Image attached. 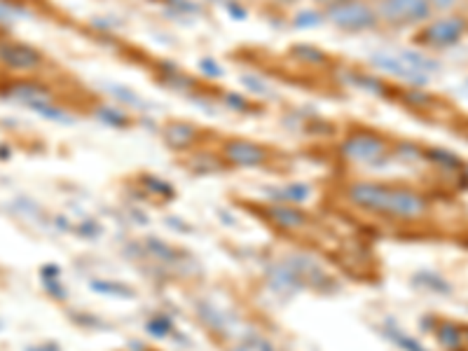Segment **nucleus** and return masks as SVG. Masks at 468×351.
I'll list each match as a JSON object with an SVG mask.
<instances>
[{"label": "nucleus", "instance_id": "obj_4", "mask_svg": "<svg viewBox=\"0 0 468 351\" xmlns=\"http://www.w3.org/2000/svg\"><path fill=\"white\" fill-rule=\"evenodd\" d=\"M466 33V21L454 14H440L438 19H431L424 23L419 31L417 40L424 47H434V50H447V47L457 45Z\"/></svg>", "mask_w": 468, "mask_h": 351}, {"label": "nucleus", "instance_id": "obj_15", "mask_svg": "<svg viewBox=\"0 0 468 351\" xmlns=\"http://www.w3.org/2000/svg\"><path fill=\"white\" fill-rule=\"evenodd\" d=\"M461 0H429L431 10H434V14H452L454 8H459Z\"/></svg>", "mask_w": 468, "mask_h": 351}, {"label": "nucleus", "instance_id": "obj_19", "mask_svg": "<svg viewBox=\"0 0 468 351\" xmlns=\"http://www.w3.org/2000/svg\"><path fill=\"white\" fill-rule=\"evenodd\" d=\"M274 5H281V8H290V5H298L300 0H272Z\"/></svg>", "mask_w": 468, "mask_h": 351}, {"label": "nucleus", "instance_id": "obj_7", "mask_svg": "<svg viewBox=\"0 0 468 351\" xmlns=\"http://www.w3.org/2000/svg\"><path fill=\"white\" fill-rule=\"evenodd\" d=\"M0 61L14 70H33L43 63V57L23 43H0Z\"/></svg>", "mask_w": 468, "mask_h": 351}, {"label": "nucleus", "instance_id": "obj_17", "mask_svg": "<svg viewBox=\"0 0 468 351\" xmlns=\"http://www.w3.org/2000/svg\"><path fill=\"white\" fill-rule=\"evenodd\" d=\"M59 277V267L57 265H45L43 267V279H57Z\"/></svg>", "mask_w": 468, "mask_h": 351}, {"label": "nucleus", "instance_id": "obj_9", "mask_svg": "<svg viewBox=\"0 0 468 351\" xmlns=\"http://www.w3.org/2000/svg\"><path fill=\"white\" fill-rule=\"evenodd\" d=\"M167 141L176 148H187L194 141V129L187 124H171L167 129Z\"/></svg>", "mask_w": 468, "mask_h": 351}, {"label": "nucleus", "instance_id": "obj_18", "mask_svg": "<svg viewBox=\"0 0 468 351\" xmlns=\"http://www.w3.org/2000/svg\"><path fill=\"white\" fill-rule=\"evenodd\" d=\"M26 351H59V347H57V344H43V347H31Z\"/></svg>", "mask_w": 468, "mask_h": 351}, {"label": "nucleus", "instance_id": "obj_20", "mask_svg": "<svg viewBox=\"0 0 468 351\" xmlns=\"http://www.w3.org/2000/svg\"><path fill=\"white\" fill-rule=\"evenodd\" d=\"M0 19H12V12L5 5H0Z\"/></svg>", "mask_w": 468, "mask_h": 351}, {"label": "nucleus", "instance_id": "obj_6", "mask_svg": "<svg viewBox=\"0 0 468 351\" xmlns=\"http://www.w3.org/2000/svg\"><path fill=\"white\" fill-rule=\"evenodd\" d=\"M223 157L230 164L241 166V169H258V166L267 164L269 152L260 143L246 139H230L223 143Z\"/></svg>", "mask_w": 468, "mask_h": 351}, {"label": "nucleus", "instance_id": "obj_5", "mask_svg": "<svg viewBox=\"0 0 468 351\" xmlns=\"http://www.w3.org/2000/svg\"><path fill=\"white\" fill-rule=\"evenodd\" d=\"M342 154L356 164H379L387 157V143L370 132H358L342 143Z\"/></svg>", "mask_w": 468, "mask_h": 351}, {"label": "nucleus", "instance_id": "obj_2", "mask_svg": "<svg viewBox=\"0 0 468 351\" xmlns=\"http://www.w3.org/2000/svg\"><path fill=\"white\" fill-rule=\"evenodd\" d=\"M321 21L342 33H368L379 26L375 8L370 0H340L328 8H321Z\"/></svg>", "mask_w": 468, "mask_h": 351}, {"label": "nucleus", "instance_id": "obj_10", "mask_svg": "<svg viewBox=\"0 0 468 351\" xmlns=\"http://www.w3.org/2000/svg\"><path fill=\"white\" fill-rule=\"evenodd\" d=\"M274 199H281L283 204H300V201H305L307 197H309V188L307 185H288V188H283L281 192H274L272 194Z\"/></svg>", "mask_w": 468, "mask_h": 351}, {"label": "nucleus", "instance_id": "obj_16", "mask_svg": "<svg viewBox=\"0 0 468 351\" xmlns=\"http://www.w3.org/2000/svg\"><path fill=\"white\" fill-rule=\"evenodd\" d=\"M389 335L394 337L396 342H398V347L407 349V351H426V349H422V344H417V342L412 340V337H407V335H400V332H398V330H394V328L389 330Z\"/></svg>", "mask_w": 468, "mask_h": 351}, {"label": "nucleus", "instance_id": "obj_11", "mask_svg": "<svg viewBox=\"0 0 468 351\" xmlns=\"http://www.w3.org/2000/svg\"><path fill=\"white\" fill-rule=\"evenodd\" d=\"M438 340H440V344H445L447 349H457L461 344V328L454 323H442L438 328Z\"/></svg>", "mask_w": 468, "mask_h": 351}, {"label": "nucleus", "instance_id": "obj_8", "mask_svg": "<svg viewBox=\"0 0 468 351\" xmlns=\"http://www.w3.org/2000/svg\"><path fill=\"white\" fill-rule=\"evenodd\" d=\"M267 218L281 230H300L307 225V213L293 204H276L267 211Z\"/></svg>", "mask_w": 468, "mask_h": 351}, {"label": "nucleus", "instance_id": "obj_1", "mask_svg": "<svg viewBox=\"0 0 468 351\" xmlns=\"http://www.w3.org/2000/svg\"><path fill=\"white\" fill-rule=\"evenodd\" d=\"M345 194L349 204H354L360 211H372L379 216L403 220V223L424 218L429 211V204L419 192L410 188L389 185V183L356 181L347 185Z\"/></svg>", "mask_w": 468, "mask_h": 351}, {"label": "nucleus", "instance_id": "obj_22", "mask_svg": "<svg viewBox=\"0 0 468 351\" xmlns=\"http://www.w3.org/2000/svg\"><path fill=\"white\" fill-rule=\"evenodd\" d=\"M464 332H466V335H468V325H466V328H464Z\"/></svg>", "mask_w": 468, "mask_h": 351}, {"label": "nucleus", "instance_id": "obj_14", "mask_svg": "<svg viewBox=\"0 0 468 351\" xmlns=\"http://www.w3.org/2000/svg\"><path fill=\"white\" fill-rule=\"evenodd\" d=\"M414 281H422L426 285H431V290H442V293H449V285L442 281L440 277L431 274V272H424V274H417L414 277Z\"/></svg>", "mask_w": 468, "mask_h": 351}, {"label": "nucleus", "instance_id": "obj_13", "mask_svg": "<svg viewBox=\"0 0 468 351\" xmlns=\"http://www.w3.org/2000/svg\"><path fill=\"white\" fill-rule=\"evenodd\" d=\"M147 332H150L152 337H167V332H171V321L164 317L147 321Z\"/></svg>", "mask_w": 468, "mask_h": 351}, {"label": "nucleus", "instance_id": "obj_21", "mask_svg": "<svg viewBox=\"0 0 468 351\" xmlns=\"http://www.w3.org/2000/svg\"><path fill=\"white\" fill-rule=\"evenodd\" d=\"M333 3H340V0H316L318 8H328V5H333Z\"/></svg>", "mask_w": 468, "mask_h": 351}, {"label": "nucleus", "instance_id": "obj_12", "mask_svg": "<svg viewBox=\"0 0 468 351\" xmlns=\"http://www.w3.org/2000/svg\"><path fill=\"white\" fill-rule=\"evenodd\" d=\"M92 288L96 290V293L112 295V297H134V293L127 288V285L112 283V281H92Z\"/></svg>", "mask_w": 468, "mask_h": 351}, {"label": "nucleus", "instance_id": "obj_3", "mask_svg": "<svg viewBox=\"0 0 468 351\" xmlns=\"http://www.w3.org/2000/svg\"><path fill=\"white\" fill-rule=\"evenodd\" d=\"M375 8L379 26L400 31V28L424 26L434 19L429 0H370Z\"/></svg>", "mask_w": 468, "mask_h": 351}]
</instances>
